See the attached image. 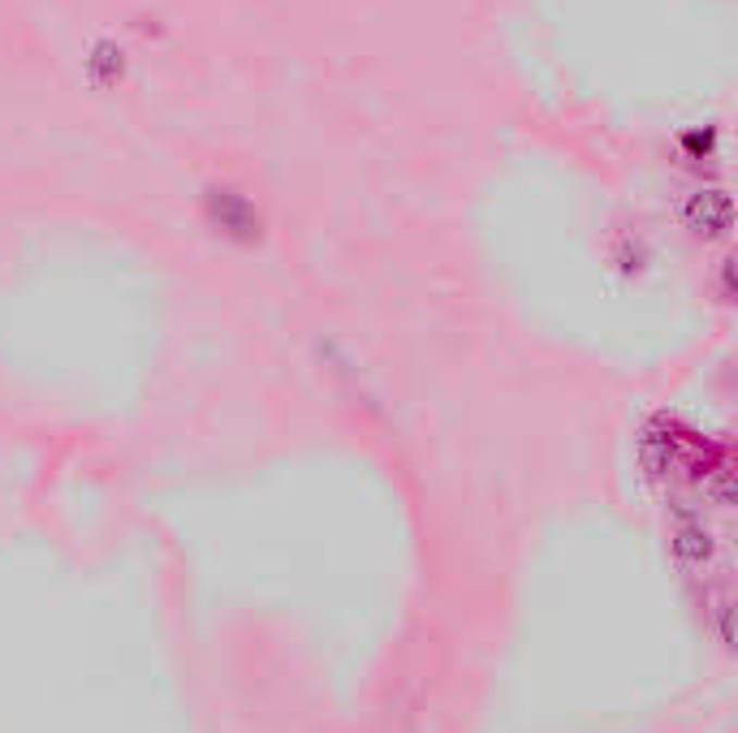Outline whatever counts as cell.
<instances>
[{
    "label": "cell",
    "mask_w": 738,
    "mask_h": 733,
    "mask_svg": "<svg viewBox=\"0 0 738 733\" xmlns=\"http://www.w3.org/2000/svg\"><path fill=\"white\" fill-rule=\"evenodd\" d=\"M682 225H687L696 238H726L730 225H735V203H730V195L717 190V186L687 195V203H682Z\"/></svg>",
    "instance_id": "cell-1"
},
{
    "label": "cell",
    "mask_w": 738,
    "mask_h": 733,
    "mask_svg": "<svg viewBox=\"0 0 738 733\" xmlns=\"http://www.w3.org/2000/svg\"><path fill=\"white\" fill-rule=\"evenodd\" d=\"M208 212H212V221L230 234V238H255L259 234V216H255V208L246 203L243 195H234V190H212V199H208Z\"/></svg>",
    "instance_id": "cell-2"
},
{
    "label": "cell",
    "mask_w": 738,
    "mask_h": 733,
    "mask_svg": "<svg viewBox=\"0 0 738 733\" xmlns=\"http://www.w3.org/2000/svg\"><path fill=\"white\" fill-rule=\"evenodd\" d=\"M674 552H678L682 561H691V566H704V561L713 557V535L704 531V522L682 518L678 531H674Z\"/></svg>",
    "instance_id": "cell-3"
},
{
    "label": "cell",
    "mask_w": 738,
    "mask_h": 733,
    "mask_svg": "<svg viewBox=\"0 0 738 733\" xmlns=\"http://www.w3.org/2000/svg\"><path fill=\"white\" fill-rule=\"evenodd\" d=\"M639 454H643V467H648L652 475H665V471L674 467V440L661 432V423H652V427L643 432Z\"/></svg>",
    "instance_id": "cell-4"
},
{
    "label": "cell",
    "mask_w": 738,
    "mask_h": 733,
    "mask_svg": "<svg viewBox=\"0 0 738 733\" xmlns=\"http://www.w3.org/2000/svg\"><path fill=\"white\" fill-rule=\"evenodd\" d=\"M87 74L96 87H113L122 78V48L113 44H96V52L87 57Z\"/></svg>",
    "instance_id": "cell-5"
},
{
    "label": "cell",
    "mask_w": 738,
    "mask_h": 733,
    "mask_svg": "<svg viewBox=\"0 0 738 733\" xmlns=\"http://www.w3.org/2000/svg\"><path fill=\"white\" fill-rule=\"evenodd\" d=\"M704 492H709L717 505H735V480H730V471H717V475L704 484Z\"/></svg>",
    "instance_id": "cell-6"
},
{
    "label": "cell",
    "mask_w": 738,
    "mask_h": 733,
    "mask_svg": "<svg viewBox=\"0 0 738 733\" xmlns=\"http://www.w3.org/2000/svg\"><path fill=\"white\" fill-rule=\"evenodd\" d=\"M717 625H722V643H726V647H735V625H730V605H722V612H717Z\"/></svg>",
    "instance_id": "cell-7"
}]
</instances>
